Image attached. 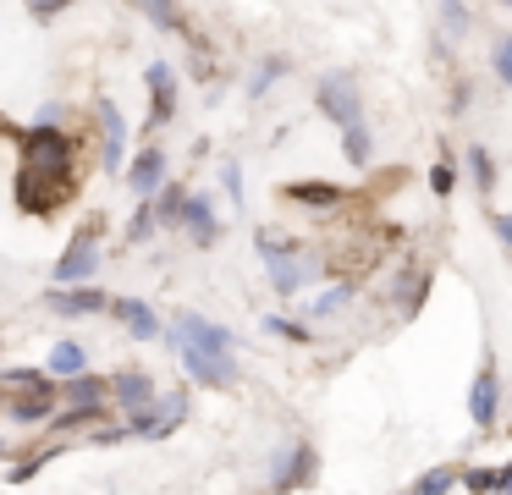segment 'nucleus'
<instances>
[{
  "label": "nucleus",
  "instance_id": "42",
  "mask_svg": "<svg viewBox=\"0 0 512 495\" xmlns=\"http://www.w3.org/2000/svg\"><path fill=\"white\" fill-rule=\"evenodd\" d=\"M501 490H512V457L501 462Z\"/></svg>",
  "mask_w": 512,
  "mask_h": 495
},
{
  "label": "nucleus",
  "instance_id": "31",
  "mask_svg": "<svg viewBox=\"0 0 512 495\" xmlns=\"http://www.w3.org/2000/svg\"><path fill=\"white\" fill-rule=\"evenodd\" d=\"M342 154H347V165H358V171L375 160V132H369V121L353 127V132H342Z\"/></svg>",
  "mask_w": 512,
  "mask_h": 495
},
{
  "label": "nucleus",
  "instance_id": "45",
  "mask_svg": "<svg viewBox=\"0 0 512 495\" xmlns=\"http://www.w3.org/2000/svg\"><path fill=\"white\" fill-rule=\"evenodd\" d=\"M0 407H6V391H0Z\"/></svg>",
  "mask_w": 512,
  "mask_h": 495
},
{
  "label": "nucleus",
  "instance_id": "27",
  "mask_svg": "<svg viewBox=\"0 0 512 495\" xmlns=\"http://www.w3.org/2000/svg\"><path fill=\"white\" fill-rule=\"evenodd\" d=\"M430 297V270H402L397 275V303H402V314H419V303Z\"/></svg>",
  "mask_w": 512,
  "mask_h": 495
},
{
  "label": "nucleus",
  "instance_id": "9",
  "mask_svg": "<svg viewBox=\"0 0 512 495\" xmlns=\"http://www.w3.org/2000/svg\"><path fill=\"white\" fill-rule=\"evenodd\" d=\"M177 363H182V374H188L193 391H237V380H243V363L237 358H210V352L182 347Z\"/></svg>",
  "mask_w": 512,
  "mask_h": 495
},
{
  "label": "nucleus",
  "instance_id": "21",
  "mask_svg": "<svg viewBox=\"0 0 512 495\" xmlns=\"http://www.w3.org/2000/svg\"><path fill=\"white\" fill-rule=\"evenodd\" d=\"M45 374L56 385H67V380H78V374H89V347H83L78 336H61L56 347H50V358H45Z\"/></svg>",
  "mask_w": 512,
  "mask_h": 495
},
{
  "label": "nucleus",
  "instance_id": "46",
  "mask_svg": "<svg viewBox=\"0 0 512 495\" xmlns=\"http://www.w3.org/2000/svg\"><path fill=\"white\" fill-rule=\"evenodd\" d=\"M501 495H512V490H501Z\"/></svg>",
  "mask_w": 512,
  "mask_h": 495
},
{
  "label": "nucleus",
  "instance_id": "1",
  "mask_svg": "<svg viewBox=\"0 0 512 495\" xmlns=\"http://www.w3.org/2000/svg\"><path fill=\"white\" fill-rule=\"evenodd\" d=\"M23 176H17V204L23 215L50 220L67 198H78V143L67 127H23Z\"/></svg>",
  "mask_w": 512,
  "mask_h": 495
},
{
  "label": "nucleus",
  "instance_id": "35",
  "mask_svg": "<svg viewBox=\"0 0 512 495\" xmlns=\"http://www.w3.org/2000/svg\"><path fill=\"white\" fill-rule=\"evenodd\" d=\"M468 22H474V6H463V0H446V6H441V39L463 33Z\"/></svg>",
  "mask_w": 512,
  "mask_h": 495
},
{
  "label": "nucleus",
  "instance_id": "37",
  "mask_svg": "<svg viewBox=\"0 0 512 495\" xmlns=\"http://www.w3.org/2000/svg\"><path fill=\"white\" fill-rule=\"evenodd\" d=\"M490 72H496V83L512 88V33H501V39L490 44Z\"/></svg>",
  "mask_w": 512,
  "mask_h": 495
},
{
  "label": "nucleus",
  "instance_id": "41",
  "mask_svg": "<svg viewBox=\"0 0 512 495\" xmlns=\"http://www.w3.org/2000/svg\"><path fill=\"white\" fill-rule=\"evenodd\" d=\"M468 105H474V88H468V83H457V94H452V110H468Z\"/></svg>",
  "mask_w": 512,
  "mask_h": 495
},
{
  "label": "nucleus",
  "instance_id": "29",
  "mask_svg": "<svg viewBox=\"0 0 512 495\" xmlns=\"http://www.w3.org/2000/svg\"><path fill=\"white\" fill-rule=\"evenodd\" d=\"M457 490H468V495H501V468H490V462H468L463 479H457Z\"/></svg>",
  "mask_w": 512,
  "mask_h": 495
},
{
  "label": "nucleus",
  "instance_id": "36",
  "mask_svg": "<svg viewBox=\"0 0 512 495\" xmlns=\"http://www.w3.org/2000/svg\"><path fill=\"white\" fill-rule=\"evenodd\" d=\"M50 462H56V446H50V451H34V457H23L12 473H6V479H12V484H28V479H39V473H45Z\"/></svg>",
  "mask_w": 512,
  "mask_h": 495
},
{
  "label": "nucleus",
  "instance_id": "17",
  "mask_svg": "<svg viewBox=\"0 0 512 495\" xmlns=\"http://www.w3.org/2000/svg\"><path fill=\"white\" fill-rule=\"evenodd\" d=\"M61 407L72 413H111V374H78V380L61 385Z\"/></svg>",
  "mask_w": 512,
  "mask_h": 495
},
{
  "label": "nucleus",
  "instance_id": "14",
  "mask_svg": "<svg viewBox=\"0 0 512 495\" xmlns=\"http://www.w3.org/2000/svg\"><path fill=\"white\" fill-rule=\"evenodd\" d=\"M325 270H331L325 259H303V253H298V259H276V264H265L270 292H276V297H287V303H298V292L314 281V275H325Z\"/></svg>",
  "mask_w": 512,
  "mask_h": 495
},
{
  "label": "nucleus",
  "instance_id": "2",
  "mask_svg": "<svg viewBox=\"0 0 512 495\" xmlns=\"http://www.w3.org/2000/svg\"><path fill=\"white\" fill-rule=\"evenodd\" d=\"M160 341H166L171 352L193 347V352H210V358H237V330L221 325V319H210V314H199V308H182Z\"/></svg>",
  "mask_w": 512,
  "mask_h": 495
},
{
  "label": "nucleus",
  "instance_id": "26",
  "mask_svg": "<svg viewBox=\"0 0 512 495\" xmlns=\"http://www.w3.org/2000/svg\"><path fill=\"white\" fill-rule=\"evenodd\" d=\"M265 336L292 341V347H314V325H303L298 314H265Z\"/></svg>",
  "mask_w": 512,
  "mask_h": 495
},
{
  "label": "nucleus",
  "instance_id": "23",
  "mask_svg": "<svg viewBox=\"0 0 512 495\" xmlns=\"http://www.w3.org/2000/svg\"><path fill=\"white\" fill-rule=\"evenodd\" d=\"M254 253H259V259H265V264H276V259H298V237H292V231H276V226H259L254 231Z\"/></svg>",
  "mask_w": 512,
  "mask_h": 495
},
{
  "label": "nucleus",
  "instance_id": "15",
  "mask_svg": "<svg viewBox=\"0 0 512 495\" xmlns=\"http://www.w3.org/2000/svg\"><path fill=\"white\" fill-rule=\"evenodd\" d=\"M221 231H226V220L215 215V198L210 193H193L188 209H182V237H188L193 248H215Z\"/></svg>",
  "mask_w": 512,
  "mask_h": 495
},
{
  "label": "nucleus",
  "instance_id": "8",
  "mask_svg": "<svg viewBox=\"0 0 512 495\" xmlns=\"http://www.w3.org/2000/svg\"><path fill=\"white\" fill-rule=\"evenodd\" d=\"M94 121H100V171H111V176H127V116H122V105H116L111 94H100L94 99Z\"/></svg>",
  "mask_w": 512,
  "mask_h": 495
},
{
  "label": "nucleus",
  "instance_id": "24",
  "mask_svg": "<svg viewBox=\"0 0 512 495\" xmlns=\"http://www.w3.org/2000/svg\"><path fill=\"white\" fill-rule=\"evenodd\" d=\"M468 182H474L479 198L496 193V154H490L485 143H468Z\"/></svg>",
  "mask_w": 512,
  "mask_h": 495
},
{
  "label": "nucleus",
  "instance_id": "4",
  "mask_svg": "<svg viewBox=\"0 0 512 495\" xmlns=\"http://www.w3.org/2000/svg\"><path fill=\"white\" fill-rule=\"evenodd\" d=\"M314 110H320L336 132L364 127V88H358V77L353 72H325L320 83H314Z\"/></svg>",
  "mask_w": 512,
  "mask_h": 495
},
{
  "label": "nucleus",
  "instance_id": "20",
  "mask_svg": "<svg viewBox=\"0 0 512 495\" xmlns=\"http://www.w3.org/2000/svg\"><path fill=\"white\" fill-rule=\"evenodd\" d=\"M6 413H12V424H23V429H34V424L50 429V418L61 413V391H45V396L17 391V396H6Z\"/></svg>",
  "mask_w": 512,
  "mask_h": 495
},
{
  "label": "nucleus",
  "instance_id": "19",
  "mask_svg": "<svg viewBox=\"0 0 512 495\" xmlns=\"http://www.w3.org/2000/svg\"><path fill=\"white\" fill-rule=\"evenodd\" d=\"M281 198H287V204L314 209V215H336V209L347 204V187H336V182H287V187H281Z\"/></svg>",
  "mask_w": 512,
  "mask_h": 495
},
{
  "label": "nucleus",
  "instance_id": "16",
  "mask_svg": "<svg viewBox=\"0 0 512 495\" xmlns=\"http://www.w3.org/2000/svg\"><path fill=\"white\" fill-rule=\"evenodd\" d=\"M111 319H116V325H122L133 341H160V336H166L155 303H144V297H111Z\"/></svg>",
  "mask_w": 512,
  "mask_h": 495
},
{
  "label": "nucleus",
  "instance_id": "18",
  "mask_svg": "<svg viewBox=\"0 0 512 495\" xmlns=\"http://www.w3.org/2000/svg\"><path fill=\"white\" fill-rule=\"evenodd\" d=\"M353 297H358L353 281H331V286H320L309 303H298V319H303V325H325V319L347 314V308H353Z\"/></svg>",
  "mask_w": 512,
  "mask_h": 495
},
{
  "label": "nucleus",
  "instance_id": "22",
  "mask_svg": "<svg viewBox=\"0 0 512 495\" xmlns=\"http://www.w3.org/2000/svg\"><path fill=\"white\" fill-rule=\"evenodd\" d=\"M188 198H193V187H182L177 176H171V182L160 187V198H155V220H160V231H182V209H188Z\"/></svg>",
  "mask_w": 512,
  "mask_h": 495
},
{
  "label": "nucleus",
  "instance_id": "38",
  "mask_svg": "<svg viewBox=\"0 0 512 495\" xmlns=\"http://www.w3.org/2000/svg\"><path fill=\"white\" fill-rule=\"evenodd\" d=\"M122 440H133V429L122 418H105L100 429H89V446H122Z\"/></svg>",
  "mask_w": 512,
  "mask_h": 495
},
{
  "label": "nucleus",
  "instance_id": "13",
  "mask_svg": "<svg viewBox=\"0 0 512 495\" xmlns=\"http://www.w3.org/2000/svg\"><path fill=\"white\" fill-rule=\"evenodd\" d=\"M45 308L61 319L111 314V292H100V286H45Z\"/></svg>",
  "mask_w": 512,
  "mask_h": 495
},
{
  "label": "nucleus",
  "instance_id": "33",
  "mask_svg": "<svg viewBox=\"0 0 512 495\" xmlns=\"http://www.w3.org/2000/svg\"><path fill=\"white\" fill-rule=\"evenodd\" d=\"M424 182H430L435 198H452L457 193V160H452V154H441V160L430 165V176H424Z\"/></svg>",
  "mask_w": 512,
  "mask_h": 495
},
{
  "label": "nucleus",
  "instance_id": "6",
  "mask_svg": "<svg viewBox=\"0 0 512 495\" xmlns=\"http://www.w3.org/2000/svg\"><path fill=\"white\" fill-rule=\"evenodd\" d=\"M188 413H193V385H166L144 418H127V429H133V440H171L188 424Z\"/></svg>",
  "mask_w": 512,
  "mask_h": 495
},
{
  "label": "nucleus",
  "instance_id": "5",
  "mask_svg": "<svg viewBox=\"0 0 512 495\" xmlns=\"http://www.w3.org/2000/svg\"><path fill=\"white\" fill-rule=\"evenodd\" d=\"M100 264H105V253H100V220H94V226L72 231V242L61 248L56 270H50V286H94Z\"/></svg>",
  "mask_w": 512,
  "mask_h": 495
},
{
  "label": "nucleus",
  "instance_id": "39",
  "mask_svg": "<svg viewBox=\"0 0 512 495\" xmlns=\"http://www.w3.org/2000/svg\"><path fill=\"white\" fill-rule=\"evenodd\" d=\"M61 11H67L61 0H39V6H28V17H34V22H56Z\"/></svg>",
  "mask_w": 512,
  "mask_h": 495
},
{
  "label": "nucleus",
  "instance_id": "7",
  "mask_svg": "<svg viewBox=\"0 0 512 495\" xmlns=\"http://www.w3.org/2000/svg\"><path fill=\"white\" fill-rule=\"evenodd\" d=\"M160 391H166V385H160L149 369H138V363H122V369L111 374V407L122 413V424L127 418H144L149 407L160 402Z\"/></svg>",
  "mask_w": 512,
  "mask_h": 495
},
{
  "label": "nucleus",
  "instance_id": "10",
  "mask_svg": "<svg viewBox=\"0 0 512 495\" xmlns=\"http://www.w3.org/2000/svg\"><path fill=\"white\" fill-rule=\"evenodd\" d=\"M127 193L138 198V204H155L160 198V187L171 182V160H166V149L160 143H144V149L133 154V165H127Z\"/></svg>",
  "mask_w": 512,
  "mask_h": 495
},
{
  "label": "nucleus",
  "instance_id": "40",
  "mask_svg": "<svg viewBox=\"0 0 512 495\" xmlns=\"http://www.w3.org/2000/svg\"><path fill=\"white\" fill-rule=\"evenodd\" d=\"M490 231H496V242L512 253V215H490Z\"/></svg>",
  "mask_w": 512,
  "mask_h": 495
},
{
  "label": "nucleus",
  "instance_id": "25",
  "mask_svg": "<svg viewBox=\"0 0 512 495\" xmlns=\"http://www.w3.org/2000/svg\"><path fill=\"white\" fill-rule=\"evenodd\" d=\"M457 479H463V468H452V462H441V468H424L419 479L408 484V495H452Z\"/></svg>",
  "mask_w": 512,
  "mask_h": 495
},
{
  "label": "nucleus",
  "instance_id": "11",
  "mask_svg": "<svg viewBox=\"0 0 512 495\" xmlns=\"http://www.w3.org/2000/svg\"><path fill=\"white\" fill-rule=\"evenodd\" d=\"M468 424L474 429H496L501 424V369L496 358H485L468 380Z\"/></svg>",
  "mask_w": 512,
  "mask_h": 495
},
{
  "label": "nucleus",
  "instance_id": "43",
  "mask_svg": "<svg viewBox=\"0 0 512 495\" xmlns=\"http://www.w3.org/2000/svg\"><path fill=\"white\" fill-rule=\"evenodd\" d=\"M0 457H12V440H6V435H0Z\"/></svg>",
  "mask_w": 512,
  "mask_h": 495
},
{
  "label": "nucleus",
  "instance_id": "32",
  "mask_svg": "<svg viewBox=\"0 0 512 495\" xmlns=\"http://www.w3.org/2000/svg\"><path fill=\"white\" fill-rule=\"evenodd\" d=\"M155 237H160L155 204H138V209H133V220H127V242H133V248H144V242H155Z\"/></svg>",
  "mask_w": 512,
  "mask_h": 495
},
{
  "label": "nucleus",
  "instance_id": "34",
  "mask_svg": "<svg viewBox=\"0 0 512 495\" xmlns=\"http://www.w3.org/2000/svg\"><path fill=\"white\" fill-rule=\"evenodd\" d=\"M221 193H226V204H232L237 215L248 209V198H243V165H237V160L221 165Z\"/></svg>",
  "mask_w": 512,
  "mask_h": 495
},
{
  "label": "nucleus",
  "instance_id": "44",
  "mask_svg": "<svg viewBox=\"0 0 512 495\" xmlns=\"http://www.w3.org/2000/svg\"><path fill=\"white\" fill-rule=\"evenodd\" d=\"M0 352H6V336H0Z\"/></svg>",
  "mask_w": 512,
  "mask_h": 495
},
{
  "label": "nucleus",
  "instance_id": "30",
  "mask_svg": "<svg viewBox=\"0 0 512 495\" xmlns=\"http://www.w3.org/2000/svg\"><path fill=\"white\" fill-rule=\"evenodd\" d=\"M144 22H155V28H166V33H188V11L182 6H171V0H144Z\"/></svg>",
  "mask_w": 512,
  "mask_h": 495
},
{
  "label": "nucleus",
  "instance_id": "12",
  "mask_svg": "<svg viewBox=\"0 0 512 495\" xmlns=\"http://www.w3.org/2000/svg\"><path fill=\"white\" fill-rule=\"evenodd\" d=\"M144 94H149V127H171L177 121V66L171 61H149L144 66Z\"/></svg>",
  "mask_w": 512,
  "mask_h": 495
},
{
  "label": "nucleus",
  "instance_id": "3",
  "mask_svg": "<svg viewBox=\"0 0 512 495\" xmlns=\"http://www.w3.org/2000/svg\"><path fill=\"white\" fill-rule=\"evenodd\" d=\"M320 479V451H314V440L303 435H287L276 451H270V495H298L309 490V484Z\"/></svg>",
  "mask_w": 512,
  "mask_h": 495
},
{
  "label": "nucleus",
  "instance_id": "28",
  "mask_svg": "<svg viewBox=\"0 0 512 495\" xmlns=\"http://www.w3.org/2000/svg\"><path fill=\"white\" fill-rule=\"evenodd\" d=\"M287 72H292L287 55H265V61L254 66V77H248V99H265L270 88H276V77H287Z\"/></svg>",
  "mask_w": 512,
  "mask_h": 495
}]
</instances>
